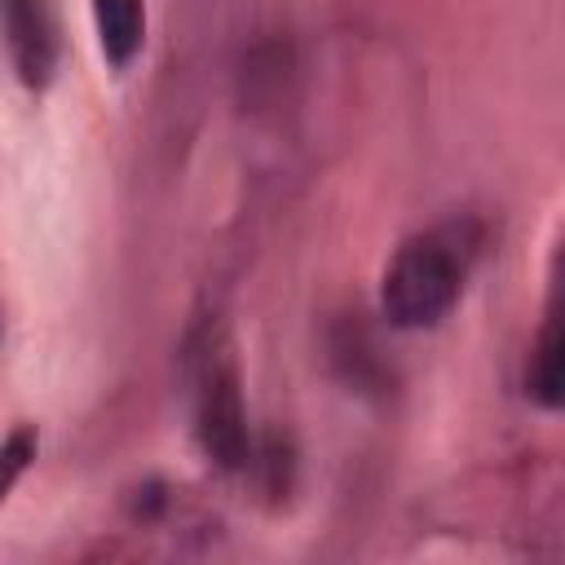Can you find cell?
I'll use <instances>...</instances> for the list:
<instances>
[{
	"instance_id": "3957f363",
	"label": "cell",
	"mask_w": 565,
	"mask_h": 565,
	"mask_svg": "<svg viewBox=\"0 0 565 565\" xmlns=\"http://www.w3.org/2000/svg\"><path fill=\"white\" fill-rule=\"evenodd\" d=\"M4 57L22 88L44 93L62 66V18L57 0H0Z\"/></svg>"
},
{
	"instance_id": "277c9868",
	"label": "cell",
	"mask_w": 565,
	"mask_h": 565,
	"mask_svg": "<svg viewBox=\"0 0 565 565\" xmlns=\"http://www.w3.org/2000/svg\"><path fill=\"white\" fill-rule=\"evenodd\" d=\"M525 393H530L543 411H556V406L565 402V340H561V300H556V291L547 296L539 335H534V344H530Z\"/></svg>"
},
{
	"instance_id": "5b68a950",
	"label": "cell",
	"mask_w": 565,
	"mask_h": 565,
	"mask_svg": "<svg viewBox=\"0 0 565 565\" xmlns=\"http://www.w3.org/2000/svg\"><path fill=\"white\" fill-rule=\"evenodd\" d=\"M97 49L110 71H128L146 44V0H93Z\"/></svg>"
},
{
	"instance_id": "6da1fadb",
	"label": "cell",
	"mask_w": 565,
	"mask_h": 565,
	"mask_svg": "<svg viewBox=\"0 0 565 565\" xmlns=\"http://www.w3.org/2000/svg\"><path fill=\"white\" fill-rule=\"evenodd\" d=\"M481 252L472 216H446L406 234L380 274V318L397 331L437 327L463 296Z\"/></svg>"
},
{
	"instance_id": "8992f818",
	"label": "cell",
	"mask_w": 565,
	"mask_h": 565,
	"mask_svg": "<svg viewBox=\"0 0 565 565\" xmlns=\"http://www.w3.org/2000/svg\"><path fill=\"white\" fill-rule=\"evenodd\" d=\"M35 455H40V433L31 424H18L13 433L0 437V503L22 481V472L35 463Z\"/></svg>"
},
{
	"instance_id": "7a4b0ae2",
	"label": "cell",
	"mask_w": 565,
	"mask_h": 565,
	"mask_svg": "<svg viewBox=\"0 0 565 565\" xmlns=\"http://www.w3.org/2000/svg\"><path fill=\"white\" fill-rule=\"evenodd\" d=\"M190 415H194V441L203 459L221 472H247L252 468V428H247V402H243V375L234 358V340L221 322H207L194 358H190Z\"/></svg>"
},
{
	"instance_id": "52a82bcc",
	"label": "cell",
	"mask_w": 565,
	"mask_h": 565,
	"mask_svg": "<svg viewBox=\"0 0 565 565\" xmlns=\"http://www.w3.org/2000/svg\"><path fill=\"white\" fill-rule=\"evenodd\" d=\"M0 335H4V327H0Z\"/></svg>"
}]
</instances>
